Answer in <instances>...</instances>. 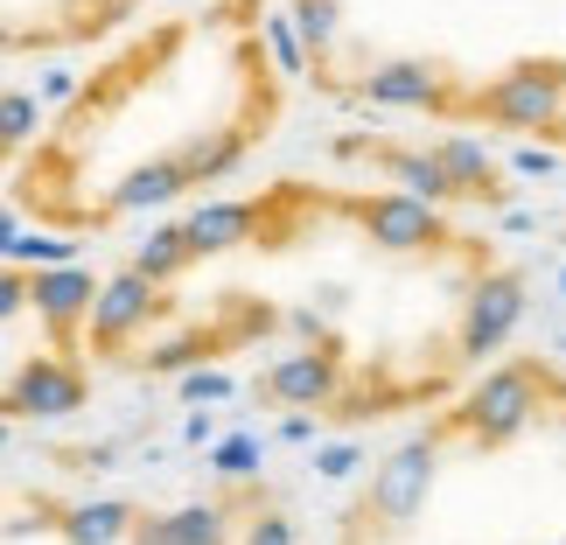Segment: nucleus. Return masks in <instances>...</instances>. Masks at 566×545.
<instances>
[{"label": "nucleus", "mask_w": 566, "mask_h": 545, "mask_svg": "<svg viewBox=\"0 0 566 545\" xmlns=\"http://www.w3.org/2000/svg\"><path fill=\"white\" fill-rule=\"evenodd\" d=\"M559 545H566V538H559Z\"/></svg>", "instance_id": "obj_20"}, {"label": "nucleus", "mask_w": 566, "mask_h": 545, "mask_svg": "<svg viewBox=\"0 0 566 545\" xmlns=\"http://www.w3.org/2000/svg\"><path fill=\"white\" fill-rule=\"evenodd\" d=\"M210 469L231 475V483H238V475H259V433H231V441H217L210 448Z\"/></svg>", "instance_id": "obj_12"}, {"label": "nucleus", "mask_w": 566, "mask_h": 545, "mask_svg": "<svg viewBox=\"0 0 566 545\" xmlns=\"http://www.w3.org/2000/svg\"><path fill=\"white\" fill-rule=\"evenodd\" d=\"M517 315H525V273H490L469 287L462 301V329H454V364H483L511 343Z\"/></svg>", "instance_id": "obj_4"}, {"label": "nucleus", "mask_w": 566, "mask_h": 545, "mask_svg": "<svg viewBox=\"0 0 566 545\" xmlns=\"http://www.w3.org/2000/svg\"><path fill=\"white\" fill-rule=\"evenodd\" d=\"M182 399H231V378L224 370H182Z\"/></svg>", "instance_id": "obj_15"}, {"label": "nucleus", "mask_w": 566, "mask_h": 545, "mask_svg": "<svg viewBox=\"0 0 566 545\" xmlns=\"http://www.w3.org/2000/svg\"><path fill=\"white\" fill-rule=\"evenodd\" d=\"M559 287H566V273H559Z\"/></svg>", "instance_id": "obj_19"}, {"label": "nucleus", "mask_w": 566, "mask_h": 545, "mask_svg": "<svg viewBox=\"0 0 566 545\" xmlns=\"http://www.w3.org/2000/svg\"><path fill=\"white\" fill-rule=\"evenodd\" d=\"M538 399H546V370L538 364H504L448 412V433H462L469 448H504L532 427Z\"/></svg>", "instance_id": "obj_2"}, {"label": "nucleus", "mask_w": 566, "mask_h": 545, "mask_svg": "<svg viewBox=\"0 0 566 545\" xmlns=\"http://www.w3.org/2000/svg\"><path fill=\"white\" fill-rule=\"evenodd\" d=\"M511 168H517L525 182H553V176H559V155H546V147H517Z\"/></svg>", "instance_id": "obj_16"}, {"label": "nucleus", "mask_w": 566, "mask_h": 545, "mask_svg": "<svg viewBox=\"0 0 566 545\" xmlns=\"http://www.w3.org/2000/svg\"><path fill=\"white\" fill-rule=\"evenodd\" d=\"M231 545H294V517H280V511H252V525L238 532Z\"/></svg>", "instance_id": "obj_14"}, {"label": "nucleus", "mask_w": 566, "mask_h": 545, "mask_svg": "<svg viewBox=\"0 0 566 545\" xmlns=\"http://www.w3.org/2000/svg\"><path fill=\"white\" fill-rule=\"evenodd\" d=\"M357 462H364L357 441H336V448H322V454H315V469H322V475H350Z\"/></svg>", "instance_id": "obj_17"}, {"label": "nucleus", "mask_w": 566, "mask_h": 545, "mask_svg": "<svg viewBox=\"0 0 566 545\" xmlns=\"http://www.w3.org/2000/svg\"><path fill=\"white\" fill-rule=\"evenodd\" d=\"M259 35H266V50L280 56V71H287V77L308 71V56H301V35H294V21H287V14H266V21H259Z\"/></svg>", "instance_id": "obj_13"}, {"label": "nucleus", "mask_w": 566, "mask_h": 545, "mask_svg": "<svg viewBox=\"0 0 566 545\" xmlns=\"http://www.w3.org/2000/svg\"><path fill=\"white\" fill-rule=\"evenodd\" d=\"M350 217L364 224V238L385 252H448V245H469V238H454L441 224V210H427V203H412V196L399 189H378V196H357Z\"/></svg>", "instance_id": "obj_5"}, {"label": "nucleus", "mask_w": 566, "mask_h": 545, "mask_svg": "<svg viewBox=\"0 0 566 545\" xmlns=\"http://www.w3.org/2000/svg\"><path fill=\"white\" fill-rule=\"evenodd\" d=\"M259 231V203H203L182 217V238H189V259H217V252H238L245 238Z\"/></svg>", "instance_id": "obj_9"}, {"label": "nucleus", "mask_w": 566, "mask_h": 545, "mask_svg": "<svg viewBox=\"0 0 566 545\" xmlns=\"http://www.w3.org/2000/svg\"><path fill=\"white\" fill-rule=\"evenodd\" d=\"M559 98H566V56H525V63H511L504 77L475 84L462 105L496 119V126H517V134H566Z\"/></svg>", "instance_id": "obj_1"}, {"label": "nucleus", "mask_w": 566, "mask_h": 545, "mask_svg": "<svg viewBox=\"0 0 566 545\" xmlns=\"http://www.w3.org/2000/svg\"><path fill=\"white\" fill-rule=\"evenodd\" d=\"M189 266H196V259H189L182 224H161V231H147L140 245H134V266H126V273H140L147 287H168V280H182Z\"/></svg>", "instance_id": "obj_10"}, {"label": "nucleus", "mask_w": 566, "mask_h": 545, "mask_svg": "<svg viewBox=\"0 0 566 545\" xmlns=\"http://www.w3.org/2000/svg\"><path fill=\"white\" fill-rule=\"evenodd\" d=\"M336 391H343V364H336V350H294V357H280L266 378H259V399L301 406V412L336 406Z\"/></svg>", "instance_id": "obj_6"}, {"label": "nucleus", "mask_w": 566, "mask_h": 545, "mask_svg": "<svg viewBox=\"0 0 566 545\" xmlns=\"http://www.w3.org/2000/svg\"><path fill=\"white\" fill-rule=\"evenodd\" d=\"M280 441H315V420H308V412H294V420H280Z\"/></svg>", "instance_id": "obj_18"}, {"label": "nucleus", "mask_w": 566, "mask_h": 545, "mask_svg": "<svg viewBox=\"0 0 566 545\" xmlns=\"http://www.w3.org/2000/svg\"><path fill=\"white\" fill-rule=\"evenodd\" d=\"M245 511L238 496H217V504H182L168 511V545H231V517Z\"/></svg>", "instance_id": "obj_11"}, {"label": "nucleus", "mask_w": 566, "mask_h": 545, "mask_svg": "<svg viewBox=\"0 0 566 545\" xmlns=\"http://www.w3.org/2000/svg\"><path fill=\"white\" fill-rule=\"evenodd\" d=\"M433 483H441V433H412V441H399V448L378 462L371 490H364V504H357V525L406 532L412 517L427 511Z\"/></svg>", "instance_id": "obj_3"}, {"label": "nucleus", "mask_w": 566, "mask_h": 545, "mask_svg": "<svg viewBox=\"0 0 566 545\" xmlns=\"http://www.w3.org/2000/svg\"><path fill=\"white\" fill-rule=\"evenodd\" d=\"M357 98L364 105H399V113H448V84H441V71L433 63H420V56H399V63H378L371 77L357 84Z\"/></svg>", "instance_id": "obj_7"}, {"label": "nucleus", "mask_w": 566, "mask_h": 545, "mask_svg": "<svg viewBox=\"0 0 566 545\" xmlns=\"http://www.w3.org/2000/svg\"><path fill=\"white\" fill-rule=\"evenodd\" d=\"M433 161H441V176L454 182V196H469V203H504V196H511L504 168H496L490 147L469 140V134H441V140H433Z\"/></svg>", "instance_id": "obj_8"}]
</instances>
